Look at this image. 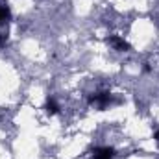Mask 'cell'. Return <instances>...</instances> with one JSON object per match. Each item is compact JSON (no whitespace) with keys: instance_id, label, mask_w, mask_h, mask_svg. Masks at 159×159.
Here are the masks:
<instances>
[{"instance_id":"cell-2","label":"cell","mask_w":159,"mask_h":159,"mask_svg":"<svg viewBox=\"0 0 159 159\" xmlns=\"http://www.w3.org/2000/svg\"><path fill=\"white\" fill-rule=\"evenodd\" d=\"M113 156H115V152L109 146H104V148H96L94 150V159H113Z\"/></svg>"},{"instance_id":"cell-5","label":"cell","mask_w":159,"mask_h":159,"mask_svg":"<svg viewBox=\"0 0 159 159\" xmlns=\"http://www.w3.org/2000/svg\"><path fill=\"white\" fill-rule=\"evenodd\" d=\"M9 19V9L7 7H0V22Z\"/></svg>"},{"instance_id":"cell-6","label":"cell","mask_w":159,"mask_h":159,"mask_svg":"<svg viewBox=\"0 0 159 159\" xmlns=\"http://www.w3.org/2000/svg\"><path fill=\"white\" fill-rule=\"evenodd\" d=\"M156 139H157V141H159V131H157V133H156Z\"/></svg>"},{"instance_id":"cell-3","label":"cell","mask_w":159,"mask_h":159,"mask_svg":"<svg viewBox=\"0 0 159 159\" xmlns=\"http://www.w3.org/2000/svg\"><path fill=\"white\" fill-rule=\"evenodd\" d=\"M109 43H111V46H115L117 50H128L129 46H128V43L124 39H120L117 35H113V37H109Z\"/></svg>"},{"instance_id":"cell-4","label":"cell","mask_w":159,"mask_h":159,"mask_svg":"<svg viewBox=\"0 0 159 159\" xmlns=\"http://www.w3.org/2000/svg\"><path fill=\"white\" fill-rule=\"evenodd\" d=\"M44 109H46V113H50V115H56V113H57V104H56L52 98H48V102H46Z\"/></svg>"},{"instance_id":"cell-1","label":"cell","mask_w":159,"mask_h":159,"mask_svg":"<svg viewBox=\"0 0 159 159\" xmlns=\"http://www.w3.org/2000/svg\"><path fill=\"white\" fill-rule=\"evenodd\" d=\"M111 100H113V96H111L109 93H98V94H94V96L89 98V102H91L93 106H98V107H106V106H109Z\"/></svg>"}]
</instances>
